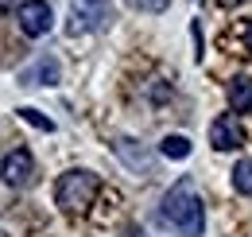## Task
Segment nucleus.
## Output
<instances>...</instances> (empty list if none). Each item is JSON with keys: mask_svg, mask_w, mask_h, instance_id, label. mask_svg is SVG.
Returning <instances> with one entry per match:
<instances>
[{"mask_svg": "<svg viewBox=\"0 0 252 237\" xmlns=\"http://www.w3.org/2000/svg\"><path fill=\"white\" fill-rule=\"evenodd\" d=\"M159 218H163V226H171L179 237H202V230H206V206H202L190 175H183L163 195Z\"/></svg>", "mask_w": 252, "mask_h": 237, "instance_id": "nucleus-1", "label": "nucleus"}, {"mask_svg": "<svg viewBox=\"0 0 252 237\" xmlns=\"http://www.w3.org/2000/svg\"><path fill=\"white\" fill-rule=\"evenodd\" d=\"M97 191H101V179H97L94 171H86V167H70V171H63L59 183H55V206L66 210V214L86 210L97 198Z\"/></svg>", "mask_w": 252, "mask_h": 237, "instance_id": "nucleus-2", "label": "nucleus"}, {"mask_svg": "<svg viewBox=\"0 0 252 237\" xmlns=\"http://www.w3.org/2000/svg\"><path fill=\"white\" fill-rule=\"evenodd\" d=\"M117 20L113 0H70V24L66 35H90V31H109Z\"/></svg>", "mask_w": 252, "mask_h": 237, "instance_id": "nucleus-3", "label": "nucleus"}, {"mask_svg": "<svg viewBox=\"0 0 252 237\" xmlns=\"http://www.w3.org/2000/svg\"><path fill=\"white\" fill-rule=\"evenodd\" d=\"M16 24H20V31H24L28 39L47 35V31H51V24H55L51 4H47V0H24V4L16 8Z\"/></svg>", "mask_w": 252, "mask_h": 237, "instance_id": "nucleus-4", "label": "nucleus"}, {"mask_svg": "<svg viewBox=\"0 0 252 237\" xmlns=\"http://www.w3.org/2000/svg\"><path fill=\"white\" fill-rule=\"evenodd\" d=\"M113 152H117V159L125 163L128 171H136V175H156V156L144 148L140 140H132V136H117V140H113Z\"/></svg>", "mask_w": 252, "mask_h": 237, "instance_id": "nucleus-5", "label": "nucleus"}, {"mask_svg": "<svg viewBox=\"0 0 252 237\" xmlns=\"http://www.w3.org/2000/svg\"><path fill=\"white\" fill-rule=\"evenodd\" d=\"M35 175V156L28 148H12L4 159H0V179L8 187H28Z\"/></svg>", "mask_w": 252, "mask_h": 237, "instance_id": "nucleus-6", "label": "nucleus"}, {"mask_svg": "<svg viewBox=\"0 0 252 237\" xmlns=\"http://www.w3.org/2000/svg\"><path fill=\"white\" fill-rule=\"evenodd\" d=\"M210 144L218 152H233L245 144V128L237 124V117L233 113H221V117H214V124H210Z\"/></svg>", "mask_w": 252, "mask_h": 237, "instance_id": "nucleus-7", "label": "nucleus"}, {"mask_svg": "<svg viewBox=\"0 0 252 237\" xmlns=\"http://www.w3.org/2000/svg\"><path fill=\"white\" fill-rule=\"evenodd\" d=\"M59 82H63V66L55 55H39L28 70H20V86H59Z\"/></svg>", "mask_w": 252, "mask_h": 237, "instance_id": "nucleus-8", "label": "nucleus"}, {"mask_svg": "<svg viewBox=\"0 0 252 237\" xmlns=\"http://www.w3.org/2000/svg\"><path fill=\"white\" fill-rule=\"evenodd\" d=\"M225 93H229V109L233 113H252V78L249 74H237L225 86Z\"/></svg>", "mask_w": 252, "mask_h": 237, "instance_id": "nucleus-9", "label": "nucleus"}, {"mask_svg": "<svg viewBox=\"0 0 252 237\" xmlns=\"http://www.w3.org/2000/svg\"><path fill=\"white\" fill-rule=\"evenodd\" d=\"M229 179H233V191H237V195L252 198V159H237L233 171H229Z\"/></svg>", "mask_w": 252, "mask_h": 237, "instance_id": "nucleus-10", "label": "nucleus"}, {"mask_svg": "<svg viewBox=\"0 0 252 237\" xmlns=\"http://www.w3.org/2000/svg\"><path fill=\"white\" fill-rule=\"evenodd\" d=\"M159 156H163V159H187V156H190V140H187V136H179V132H171V136H163Z\"/></svg>", "mask_w": 252, "mask_h": 237, "instance_id": "nucleus-11", "label": "nucleus"}, {"mask_svg": "<svg viewBox=\"0 0 252 237\" xmlns=\"http://www.w3.org/2000/svg\"><path fill=\"white\" fill-rule=\"evenodd\" d=\"M16 117H20V120H28V124H35L39 132H55V120H51V117H43V113H39V109H32V105L16 109Z\"/></svg>", "mask_w": 252, "mask_h": 237, "instance_id": "nucleus-12", "label": "nucleus"}, {"mask_svg": "<svg viewBox=\"0 0 252 237\" xmlns=\"http://www.w3.org/2000/svg\"><path fill=\"white\" fill-rule=\"evenodd\" d=\"M128 8L148 12V16H163V12H167V0H128Z\"/></svg>", "mask_w": 252, "mask_h": 237, "instance_id": "nucleus-13", "label": "nucleus"}, {"mask_svg": "<svg viewBox=\"0 0 252 237\" xmlns=\"http://www.w3.org/2000/svg\"><path fill=\"white\" fill-rule=\"evenodd\" d=\"M245 43H249V51H252V24H245Z\"/></svg>", "mask_w": 252, "mask_h": 237, "instance_id": "nucleus-14", "label": "nucleus"}, {"mask_svg": "<svg viewBox=\"0 0 252 237\" xmlns=\"http://www.w3.org/2000/svg\"><path fill=\"white\" fill-rule=\"evenodd\" d=\"M132 237H144V230H132Z\"/></svg>", "mask_w": 252, "mask_h": 237, "instance_id": "nucleus-15", "label": "nucleus"}, {"mask_svg": "<svg viewBox=\"0 0 252 237\" xmlns=\"http://www.w3.org/2000/svg\"><path fill=\"white\" fill-rule=\"evenodd\" d=\"M225 4H237V0H225Z\"/></svg>", "mask_w": 252, "mask_h": 237, "instance_id": "nucleus-16", "label": "nucleus"}]
</instances>
